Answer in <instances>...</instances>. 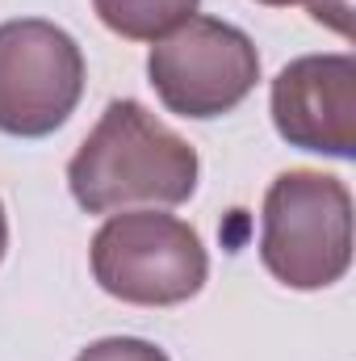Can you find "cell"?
I'll list each match as a JSON object with an SVG mask.
<instances>
[{"label": "cell", "mask_w": 356, "mask_h": 361, "mask_svg": "<svg viewBox=\"0 0 356 361\" xmlns=\"http://www.w3.org/2000/svg\"><path fill=\"white\" fill-rule=\"evenodd\" d=\"M201 160L189 139L168 130L143 101L105 105L68 164V189L80 210L109 214L126 206H180L197 189Z\"/></svg>", "instance_id": "6da1fadb"}, {"label": "cell", "mask_w": 356, "mask_h": 361, "mask_svg": "<svg viewBox=\"0 0 356 361\" xmlns=\"http://www.w3.org/2000/svg\"><path fill=\"white\" fill-rule=\"evenodd\" d=\"M260 261L289 290H327L352 265V193L340 177L289 169L268 185Z\"/></svg>", "instance_id": "7a4b0ae2"}, {"label": "cell", "mask_w": 356, "mask_h": 361, "mask_svg": "<svg viewBox=\"0 0 356 361\" xmlns=\"http://www.w3.org/2000/svg\"><path fill=\"white\" fill-rule=\"evenodd\" d=\"M96 286L130 307H177L201 294L210 277V257L201 235L160 210L109 214L89 248Z\"/></svg>", "instance_id": "3957f363"}, {"label": "cell", "mask_w": 356, "mask_h": 361, "mask_svg": "<svg viewBox=\"0 0 356 361\" xmlns=\"http://www.w3.org/2000/svg\"><path fill=\"white\" fill-rule=\"evenodd\" d=\"M147 76L172 114L205 122L248 101L260 80V55L239 25L193 13L151 47Z\"/></svg>", "instance_id": "277c9868"}, {"label": "cell", "mask_w": 356, "mask_h": 361, "mask_svg": "<svg viewBox=\"0 0 356 361\" xmlns=\"http://www.w3.org/2000/svg\"><path fill=\"white\" fill-rule=\"evenodd\" d=\"M84 97L80 42L42 17L0 25V130L13 139L55 135Z\"/></svg>", "instance_id": "5b68a950"}, {"label": "cell", "mask_w": 356, "mask_h": 361, "mask_svg": "<svg viewBox=\"0 0 356 361\" xmlns=\"http://www.w3.org/2000/svg\"><path fill=\"white\" fill-rule=\"evenodd\" d=\"M272 126L298 152L352 160L356 152V59L302 55L272 80Z\"/></svg>", "instance_id": "8992f818"}, {"label": "cell", "mask_w": 356, "mask_h": 361, "mask_svg": "<svg viewBox=\"0 0 356 361\" xmlns=\"http://www.w3.org/2000/svg\"><path fill=\"white\" fill-rule=\"evenodd\" d=\"M197 4L201 0H92L101 25L130 42H160L197 13Z\"/></svg>", "instance_id": "52a82bcc"}, {"label": "cell", "mask_w": 356, "mask_h": 361, "mask_svg": "<svg viewBox=\"0 0 356 361\" xmlns=\"http://www.w3.org/2000/svg\"><path fill=\"white\" fill-rule=\"evenodd\" d=\"M76 361H168V353L139 336H105L89 349H80Z\"/></svg>", "instance_id": "ba28073f"}, {"label": "cell", "mask_w": 356, "mask_h": 361, "mask_svg": "<svg viewBox=\"0 0 356 361\" xmlns=\"http://www.w3.org/2000/svg\"><path fill=\"white\" fill-rule=\"evenodd\" d=\"M256 4H268V8H289V4H306L314 21H327L331 30L348 34V13H352V0H256Z\"/></svg>", "instance_id": "9c48e42d"}, {"label": "cell", "mask_w": 356, "mask_h": 361, "mask_svg": "<svg viewBox=\"0 0 356 361\" xmlns=\"http://www.w3.org/2000/svg\"><path fill=\"white\" fill-rule=\"evenodd\" d=\"M8 252V219H4V202H0V261Z\"/></svg>", "instance_id": "30bf717a"}]
</instances>
